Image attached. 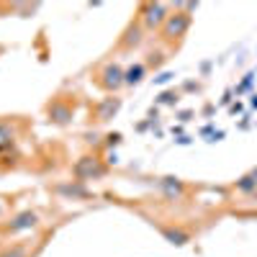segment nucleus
Returning a JSON list of instances; mask_svg holds the SVG:
<instances>
[{
	"label": "nucleus",
	"instance_id": "obj_12",
	"mask_svg": "<svg viewBox=\"0 0 257 257\" xmlns=\"http://www.w3.org/2000/svg\"><path fill=\"white\" fill-rule=\"evenodd\" d=\"M0 257H29V244H11L0 252Z\"/></svg>",
	"mask_w": 257,
	"mask_h": 257
},
{
	"label": "nucleus",
	"instance_id": "obj_2",
	"mask_svg": "<svg viewBox=\"0 0 257 257\" xmlns=\"http://www.w3.org/2000/svg\"><path fill=\"white\" fill-rule=\"evenodd\" d=\"M39 226V213L36 211H31V208H26V211H21V213H16V216L0 229L6 234V237H16V234H21V231H31V229H36Z\"/></svg>",
	"mask_w": 257,
	"mask_h": 257
},
{
	"label": "nucleus",
	"instance_id": "obj_4",
	"mask_svg": "<svg viewBox=\"0 0 257 257\" xmlns=\"http://www.w3.org/2000/svg\"><path fill=\"white\" fill-rule=\"evenodd\" d=\"M72 173L80 183L85 180H95V178H103L105 175V165L98 160V157H80L77 165L72 167Z\"/></svg>",
	"mask_w": 257,
	"mask_h": 257
},
{
	"label": "nucleus",
	"instance_id": "obj_5",
	"mask_svg": "<svg viewBox=\"0 0 257 257\" xmlns=\"http://www.w3.org/2000/svg\"><path fill=\"white\" fill-rule=\"evenodd\" d=\"M167 18H170V11L162 3H147V6H142V26L149 29V31H152V29H162Z\"/></svg>",
	"mask_w": 257,
	"mask_h": 257
},
{
	"label": "nucleus",
	"instance_id": "obj_11",
	"mask_svg": "<svg viewBox=\"0 0 257 257\" xmlns=\"http://www.w3.org/2000/svg\"><path fill=\"white\" fill-rule=\"evenodd\" d=\"M144 72H147L144 64H134V67H128L126 70V85H137L144 77Z\"/></svg>",
	"mask_w": 257,
	"mask_h": 257
},
{
	"label": "nucleus",
	"instance_id": "obj_3",
	"mask_svg": "<svg viewBox=\"0 0 257 257\" xmlns=\"http://www.w3.org/2000/svg\"><path fill=\"white\" fill-rule=\"evenodd\" d=\"M188 29H190V16L178 11V13H170V18L165 21V26L160 31H162V39L165 41H180Z\"/></svg>",
	"mask_w": 257,
	"mask_h": 257
},
{
	"label": "nucleus",
	"instance_id": "obj_1",
	"mask_svg": "<svg viewBox=\"0 0 257 257\" xmlns=\"http://www.w3.org/2000/svg\"><path fill=\"white\" fill-rule=\"evenodd\" d=\"M95 82L105 93H116L121 85H126V72L118 67L116 62H108V64H103V67L95 72Z\"/></svg>",
	"mask_w": 257,
	"mask_h": 257
},
{
	"label": "nucleus",
	"instance_id": "obj_7",
	"mask_svg": "<svg viewBox=\"0 0 257 257\" xmlns=\"http://www.w3.org/2000/svg\"><path fill=\"white\" fill-rule=\"evenodd\" d=\"M118 105H121L118 98H108L105 103H100L98 108H95V121H108V118H113V113L118 111Z\"/></svg>",
	"mask_w": 257,
	"mask_h": 257
},
{
	"label": "nucleus",
	"instance_id": "obj_9",
	"mask_svg": "<svg viewBox=\"0 0 257 257\" xmlns=\"http://www.w3.org/2000/svg\"><path fill=\"white\" fill-rule=\"evenodd\" d=\"M142 44V29H139V24H132L126 29V34H123V39H121V47L123 49H132V47H139Z\"/></svg>",
	"mask_w": 257,
	"mask_h": 257
},
{
	"label": "nucleus",
	"instance_id": "obj_14",
	"mask_svg": "<svg viewBox=\"0 0 257 257\" xmlns=\"http://www.w3.org/2000/svg\"><path fill=\"white\" fill-rule=\"evenodd\" d=\"M249 178H252V180L257 183V167H254V170H252V173H249Z\"/></svg>",
	"mask_w": 257,
	"mask_h": 257
},
{
	"label": "nucleus",
	"instance_id": "obj_6",
	"mask_svg": "<svg viewBox=\"0 0 257 257\" xmlns=\"http://www.w3.org/2000/svg\"><path fill=\"white\" fill-rule=\"evenodd\" d=\"M49 121L52 123H59V126H64V123H70V118H72V108L67 103H62V100H54L52 105H49Z\"/></svg>",
	"mask_w": 257,
	"mask_h": 257
},
{
	"label": "nucleus",
	"instance_id": "obj_13",
	"mask_svg": "<svg viewBox=\"0 0 257 257\" xmlns=\"http://www.w3.org/2000/svg\"><path fill=\"white\" fill-rule=\"evenodd\" d=\"M165 237L173 242V244H185V242H188V234H183V231H178V229H165Z\"/></svg>",
	"mask_w": 257,
	"mask_h": 257
},
{
	"label": "nucleus",
	"instance_id": "obj_10",
	"mask_svg": "<svg viewBox=\"0 0 257 257\" xmlns=\"http://www.w3.org/2000/svg\"><path fill=\"white\" fill-rule=\"evenodd\" d=\"M13 142H16V123L0 121V149H8Z\"/></svg>",
	"mask_w": 257,
	"mask_h": 257
},
{
	"label": "nucleus",
	"instance_id": "obj_8",
	"mask_svg": "<svg viewBox=\"0 0 257 257\" xmlns=\"http://www.w3.org/2000/svg\"><path fill=\"white\" fill-rule=\"evenodd\" d=\"M160 185H162V190H165L167 198H180L183 193H185V185H183L178 178H162Z\"/></svg>",
	"mask_w": 257,
	"mask_h": 257
}]
</instances>
